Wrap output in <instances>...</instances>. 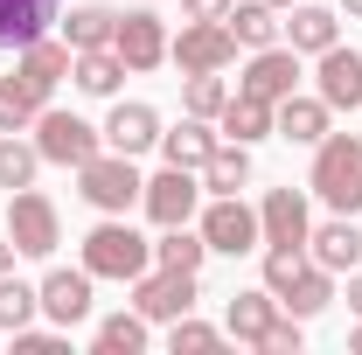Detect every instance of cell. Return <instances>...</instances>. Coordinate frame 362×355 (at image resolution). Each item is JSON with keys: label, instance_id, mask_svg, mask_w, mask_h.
<instances>
[{"label": "cell", "instance_id": "cell-1", "mask_svg": "<svg viewBox=\"0 0 362 355\" xmlns=\"http://www.w3.org/2000/svg\"><path fill=\"white\" fill-rule=\"evenodd\" d=\"M307 188H314L334 216H356V209H362V133H327V139H320Z\"/></svg>", "mask_w": 362, "mask_h": 355}, {"label": "cell", "instance_id": "cell-2", "mask_svg": "<svg viewBox=\"0 0 362 355\" xmlns=\"http://www.w3.org/2000/svg\"><path fill=\"white\" fill-rule=\"evenodd\" d=\"M146 265H153V244H146L126 216H105L84 237V272H90V279H119V286H133Z\"/></svg>", "mask_w": 362, "mask_h": 355}, {"label": "cell", "instance_id": "cell-3", "mask_svg": "<svg viewBox=\"0 0 362 355\" xmlns=\"http://www.w3.org/2000/svg\"><path fill=\"white\" fill-rule=\"evenodd\" d=\"M139 188H146V181H139L133 153H112V146L90 153L84 168H77V195H84L98 216H126V209L139 202Z\"/></svg>", "mask_w": 362, "mask_h": 355}, {"label": "cell", "instance_id": "cell-4", "mask_svg": "<svg viewBox=\"0 0 362 355\" xmlns=\"http://www.w3.org/2000/svg\"><path fill=\"white\" fill-rule=\"evenodd\" d=\"M7 237H14L21 258H56V244H63V216H56V202H49L35 181L7 195Z\"/></svg>", "mask_w": 362, "mask_h": 355}, {"label": "cell", "instance_id": "cell-5", "mask_svg": "<svg viewBox=\"0 0 362 355\" xmlns=\"http://www.w3.org/2000/svg\"><path fill=\"white\" fill-rule=\"evenodd\" d=\"M35 146H42L49 168H84L90 153H105V126H84L77 112H56L49 105L42 119H35Z\"/></svg>", "mask_w": 362, "mask_h": 355}, {"label": "cell", "instance_id": "cell-6", "mask_svg": "<svg viewBox=\"0 0 362 355\" xmlns=\"http://www.w3.org/2000/svg\"><path fill=\"white\" fill-rule=\"evenodd\" d=\"M133 307L153 320V327H168L181 313H195V272H168V265H146L133 279Z\"/></svg>", "mask_w": 362, "mask_h": 355}, {"label": "cell", "instance_id": "cell-7", "mask_svg": "<svg viewBox=\"0 0 362 355\" xmlns=\"http://www.w3.org/2000/svg\"><path fill=\"white\" fill-rule=\"evenodd\" d=\"M202 244H209V251H223V258H244V251H258V244H265V230H258V209H244L237 195H216V202L202 209Z\"/></svg>", "mask_w": 362, "mask_h": 355}, {"label": "cell", "instance_id": "cell-8", "mask_svg": "<svg viewBox=\"0 0 362 355\" xmlns=\"http://www.w3.org/2000/svg\"><path fill=\"white\" fill-rule=\"evenodd\" d=\"M168 63H181V77H188V70H230V63H237L230 21H188L175 42H168Z\"/></svg>", "mask_w": 362, "mask_h": 355}, {"label": "cell", "instance_id": "cell-9", "mask_svg": "<svg viewBox=\"0 0 362 355\" xmlns=\"http://www.w3.org/2000/svg\"><path fill=\"white\" fill-rule=\"evenodd\" d=\"M112 49L126 56V70H160L168 63V21L153 14V7H133V14H119V28H112Z\"/></svg>", "mask_w": 362, "mask_h": 355}, {"label": "cell", "instance_id": "cell-10", "mask_svg": "<svg viewBox=\"0 0 362 355\" xmlns=\"http://www.w3.org/2000/svg\"><path fill=\"white\" fill-rule=\"evenodd\" d=\"M139 202H146V216L160 223V230H168V223H188L195 202H202V175H195V168H160V175L139 188Z\"/></svg>", "mask_w": 362, "mask_h": 355}, {"label": "cell", "instance_id": "cell-11", "mask_svg": "<svg viewBox=\"0 0 362 355\" xmlns=\"http://www.w3.org/2000/svg\"><path fill=\"white\" fill-rule=\"evenodd\" d=\"M237 91H251V98H265V105L293 98V91H300V49H279V42H272V49H251Z\"/></svg>", "mask_w": 362, "mask_h": 355}, {"label": "cell", "instance_id": "cell-12", "mask_svg": "<svg viewBox=\"0 0 362 355\" xmlns=\"http://www.w3.org/2000/svg\"><path fill=\"white\" fill-rule=\"evenodd\" d=\"M314 91L327 112H362V56L356 49H320V70H314Z\"/></svg>", "mask_w": 362, "mask_h": 355}, {"label": "cell", "instance_id": "cell-13", "mask_svg": "<svg viewBox=\"0 0 362 355\" xmlns=\"http://www.w3.org/2000/svg\"><path fill=\"white\" fill-rule=\"evenodd\" d=\"M279 293L272 286H251V293H237L223 307V334L230 342H244V349H265V334H272V320H279Z\"/></svg>", "mask_w": 362, "mask_h": 355}, {"label": "cell", "instance_id": "cell-14", "mask_svg": "<svg viewBox=\"0 0 362 355\" xmlns=\"http://www.w3.org/2000/svg\"><path fill=\"white\" fill-rule=\"evenodd\" d=\"M307 258H314L320 272H356L362 265V230H356V216H327L320 230H307Z\"/></svg>", "mask_w": 362, "mask_h": 355}, {"label": "cell", "instance_id": "cell-15", "mask_svg": "<svg viewBox=\"0 0 362 355\" xmlns=\"http://www.w3.org/2000/svg\"><path fill=\"white\" fill-rule=\"evenodd\" d=\"M327 119H334V112L320 105V91H314V98H300V91H293V98H279V105H272V133L293 139V146H320V139L334 133Z\"/></svg>", "mask_w": 362, "mask_h": 355}, {"label": "cell", "instance_id": "cell-16", "mask_svg": "<svg viewBox=\"0 0 362 355\" xmlns=\"http://www.w3.org/2000/svg\"><path fill=\"white\" fill-rule=\"evenodd\" d=\"M258 230H265V244H307V195L300 188H265V202H258Z\"/></svg>", "mask_w": 362, "mask_h": 355}, {"label": "cell", "instance_id": "cell-17", "mask_svg": "<svg viewBox=\"0 0 362 355\" xmlns=\"http://www.w3.org/2000/svg\"><path fill=\"white\" fill-rule=\"evenodd\" d=\"M105 146H112V153H146V146H160V112H153V105H126V98H119V105H112V119H105Z\"/></svg>", "mask_w": 362, "mask_h": 355}, {"label": "cell", "instance_id": "cell-18", "mask_svg": "<svg viewBox=\"0 0 362 355\" xmlns=\"http://www.w3.org/2000/svg\"><path fill=\"white\" fill-rule=\"evenodd\" d=\"M35 293H42V313L49 320H56V327H77V320H90V272L77 265V272H49L42 286H35Z\"/></svg>", "mask_w": 362, "mask_h": 355}, {"label": "cell", "instance_id": "cell-19", "mask_svg": "<svg viewBox=\"0 0 362 355\" xmlns=\"http://www.w3.org/2000/svg\"><path fill=\"white\" fill-rule=\"evenodd\" d=\"M49 112V84H35L21 63L0 77V133H28L35 119Z\"/></svg>", "mask_w": 362, "mask_h": 355}, {"label": "cell", "instance_id": "cell-20", "mask_svg": "<svg viewBox=\"0 0 362 355\" xmlns=\"http://www.w3.org/2000/svg\"><path fill=\"white\" fill-rule=\"evenodd\" d=\"M63 0H0V49H28L35 35H49Z\"/></svg>", "mask_w": 362, "mask_h": 355}, {"label": "cell", "instance_id": "cell-21", "mask_svg": "<svg viewBox=\"0 0 362 355\" xmlns=\"http://www.w3.org/2000/svg\"><path fill=\"white\" fill-rule=\"evenodd\" d=\"M286 42L300 49V56L334 49V42H341V14H334V7H314V0H300V7H293V21H286Z\"/></svg>", "mask_w": 362, "mask_h": 355}, {"label": "cell", "instance_id": "cell-22", "mask_svg": "<svg viewBox=\"0 0 362 355\" xmlns=\"http://www.w3.org/2000/svg\"><path fill=\"white\" fill-rule=\"evenodd\" d=\"M70 77H77L84 98H119V84H126V56H119V49H77V56H70Z\"/></svg>", "mask_w": 362, "mask_h": 355}, {"label": "cell", "instance_id": "cell-23", "mask_svg": "<svg viewBox=\"0 0 362 355\" xmlns=\"http://www.w3.org/2000/svg\"><path fill=\"white\" fill-rule=\"evenodd\" d=\"M216 139H223V133H209V119H195V112H188L175 133H160V161H168V168H195V175H202V161L216 153Z\"/></svg>", "mask_w": 362, "mask_h": 355}, {"label": "cell", "instance_id": "cell-24", "mask_svg": "<svg viewBox=\"0 0 362 355\" xmlns=\"http://www.w3.org/2000/svg\"><path fill=\"white\" fill-rule=\"evenodd\" d=\"M251 181V146L244 139H216V153L202 161V195H237Z\"/></svg>", "mask_w": 362, "mask_h": 355}, {"label": "cell", "instance_id": "cell-25", "mask_svg": "<svg viewBox=\"0 0 362 355\" xmlns=\"http://www.w3.org/2000/svg\"><path fill=\"white\" fill-rule=\"evenodd\" d=\"M223 21H230V35H237L244 49H272L279 35H286V21H279V7H272V0H244V7L230 0Z\"/></svg>", "mask_w": 362, "mask_h": 355}, {"label": "cell", "instance_id": "cell-26", "mask_svg": "<svg viewBox=\"0 0 362 355\" xmlns=\"http://www.w3.org/2000/svg\"><path fill=\"white\" fill-rule=\"evenodd\" d=\"M112 28H119V7H105V0H84V7L63 14V42L70 49H112Z\"/></svg>", "mask_w": 362, "mask_h": 355}, {"label": "cell", "instance_id": "cell-27", "mask_svg": "<svg viewBox=\"0 0 362 355\" xmlns=\"http://www.w3.org/2000/svg\"><path fill=\"white\" fill-rule=\"evenodd\" d=\"M279 307L293 313V320H314V313H327L334 307V272H320V265H307L286 293H279Z\"/></svg>", "mask_w": 362, "mask_h": 355}, {"label": "cell", "instance_id": "cell-28", "mask_svg": "<svg viewBox=\"0 0 362 355\" xmlns=\"http://www.w3.org/2000/svg\"><path fill=\"white\" fill-rule=\"evenodd\" d=\"M223 139H244V146H258V139L272 133V105L265 98H251V91H230V105H223Z\"/></svg>", "mask_w": 362, "mask_h": 355}, {"label": "cell", "instance_id": "cell-29", "mask_svg": "<svg viewBox=\"0 0 362 355\" xmlns=\"http://www.w3.org/2000/svg\"><path fill=\"white\" fill-rule=\"evenodd\" d=\"M202 258H209V244H202V230H188V223H168L160 244H153V265H168V272H202Z\"/></svg>", "mask_w": 362, "mask_h": 355}, {"label": "cell", "instance_id": "cell-30", "mask_svg": "<svg viewBox=\"0 0 362 355\" xmlns=\"http://www.w3.org/2000/svg\"><path fill=\"white\" fill-rule=\"evenodd\" d=\"M146 327H153V320H146L139 307L133 313H105L90 342H98V355H139V349H146Z\"/></svg>", "mask_w": 362, "mask_h": 355}, {"label": "cell", "instance_id": "cell-31", "mask_svg": "<svg viewBox=\"0 0 362 355\" xmlns=\"http://www.w3.org/2000/svg\"><path fill=\"white\" fill-rule=\"evenodd\" d=\"M181 105H188L195 119H223V105H230L223 70H188V77H181Z\"/></svg>", "mask_w": 362, "mask_h": 355}, {"label": "cell", "instance_id": "cell-32", "mask_svg": "<svg viewBox=\"0 0 362 355\" xmlns=\"http://www.w3.org/2000/svg\"><path fill=\"white\" fill-rule=\"evenodd\" d=\"M70 56H77V49L70 42H49V35H35V42L21 49V70H28V77H35V84H63V77H70Z\"/></svg>", "mask_w": 362, "mask_h": 355}, {"label": "cell", "instance_id": "cell-33", "mask_svg": "<svg viewBox=\"0 0 362 355\" xmlns=\"http://www.w3.org/2000/svg\"><path fill=\"white\" fill-rule=\"evenodd\" d=\"M42 313V293L28 286V279H14V272H0V334H14V327H28Z\"/></svg>", "mask_w": 362, "mask_h": 355}, {"label": "cell", "instance_id": "cell-34", "mask_svg": "<svg viewBox=\"0 0 362 355\" xmlns=\"http://www.w3.org/2000/svg\"><path fill=\"white\" fill-rule=\"evenodd\" d=\"M35 168H42V146H28L21 133H0V188H7V195H14V188H28Z\"/></svg>", "mask_w": 362, "mask_h": 355}, {"label": "cell", "instance_id": "cell-35", "mask_svg": "<svg viewBox=\"0 0 362 355\" xmlns=\"http://www.w3.org/2000/svg\"><path fill=\"white\" fill-rule=\"evenodd\" d=\"M168 349H175V355H209V349H223V327L181 313V320H168Z\"/></svg>", "mask_w": 362, "mask_h": 355}, {"label": "cell", "instance_id": "cell-36", "mask_svg": "<svg viewBox=\"0 0 362 355\" xmlns=\"http://www.w3.org/2000/svg\"><path fill=\"white\" fill-rule=\"evenodd\" d=\"M300 342H307V334H300V320H293V313H279V320H272V334H265V355H300Z\"/></svg>", "mask_w": 362, "mask_h": 355}, {"label": "cell", "instance_id": "cell-37", "mask_svg": "<svg viewBox=\"0 0 362 355\" xmlns=\"http://www.w3.org/2000/svg\"><path fill=\"white\" fill-rule=\"evenodd\" d=\"M181 14H188V21H223L230 0H181Z\"/></svg>", "mask_w": 362, "mask_h": 355}, {"label": "cell", "instance_id": "cell-38", "mask_svg": "<svg viewBox=\"0 0 362 355\" xmlns=\"http://www.w3.org/2000/svg\"><path fill=\"white\" fill-rule=\"evenodd\" d=\"M14 258H21V251H14V237L0 230V272H14Z\"/></svg>", "mask_w": 362, "mask_h": 355}, {"label": "cell", "instance_id": "cell-39", "mask_svg": "<svg viewBox=\"0 0 362 355\" xmlns=\"http://www.w3.org/2000/svg\"><path fill=\"white\" fill-rule=\"evenodd\" d=\"M349 307H356V313H362V265H356V272H349Z\"/></svg>", "mask_w": 362, "mask_h": 355}, {"label": "cell", "instance_id": "cell-40", "mask_svg": "<svg viewBox=\"0 0 362 355\" xmlns=\"http://www.w3.org/2000/svg\"><path fill=\"white\" fill-rule=\"evenodd\" d=\"M341 14H349V21H362V0H341Z\"/></svg>", "mask_w": 362, "mask_h": 355}, {"label": "cell", "instance_id": "cell-41", "mask_svg": "<svg viewBox=\"0 0 362 355\" xmlns=\"http://www.w3.org/2000/svg\"><path fill=\"white\" fill-rule=\"evenodd\" d=\"M349 349H356V355H362V327H356V334H349Z\"/></svg>", "mask_w": 362, "mask_h": 355}, {"label": "cell", "instance_id": "cell-42", "mask_svg": "<svg viewBox=\"0 0 362 355\" xmlns=\"http://www.w3.org/2000/svg\"><path fill=\"white\" fill-rule=\"evenodd\" d=\"M272 7H300V0H272Z\"/></svg>", "mask_w": 362, "mask_h": 355}]
</instances>
